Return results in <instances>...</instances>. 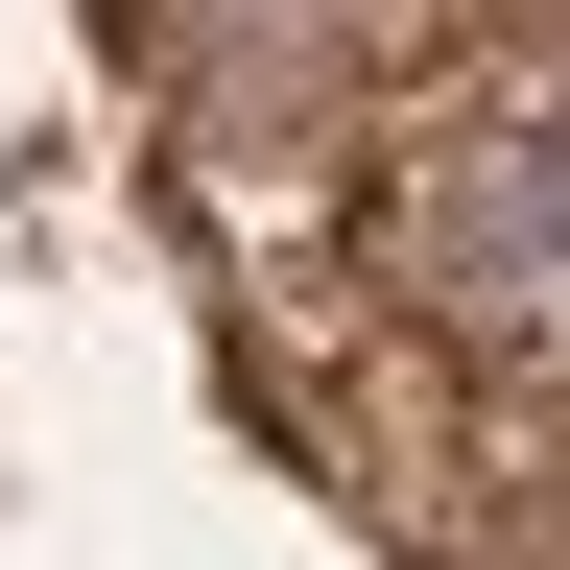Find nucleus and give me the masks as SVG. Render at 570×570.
Instances as JSON below:
<instances>
[{"mask_svg": "<svg viewBox=\"0 0 570 570\" xmlns=\"http://www.w3.org/2000/svg\"><path fill=\"white\" fill-rule=\"evenodd\" d=\"M381 285L475 381H570V48H452L381 119Z\"/></svg>", "mask_w": 570, "mask_h": 570, "instance_id": "1", "label": "nucleus"}]
</instances>
